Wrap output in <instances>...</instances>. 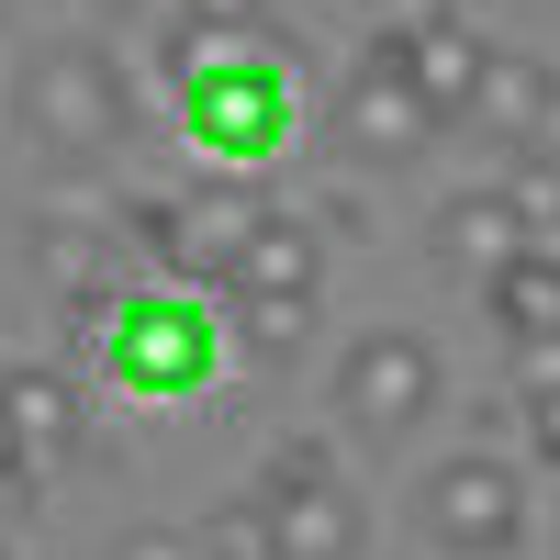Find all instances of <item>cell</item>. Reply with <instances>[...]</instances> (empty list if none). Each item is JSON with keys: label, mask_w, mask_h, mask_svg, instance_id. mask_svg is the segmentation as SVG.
I'll use <instances>...</instances> for the list:
<instances>
[{"label": "cell", "mask_w": 560, "mask_h": 560, "mask_svg": "<svg viewBox=\"0 0 560 560\" xmlns=\"http://www.w3.org/2000/svg\"><path fill=\"white\" fill-rule=\"evenodd\" d=\"M224 348H236V325H224L202 292H168V280H135L124 292V314H113V337H102V382L124 393V404H191L213 370H224Z\"/></svg>", "instance_id": "6da1fadb"}, {"label": "cell", "mask_w": 560, "mask_h": 560, "mask_svg": "<svg viewBox=\"0 0 560 560\" xmlns=\"http://www.w3.org/2000/svg\"><path fill=\"white\" fill-rule=\"evenodd\" d=\"M236 538L258 560H359L370 549V504L348 493V471H337L325 438H280L258 459V493H247Z\"/></svg>", "instance_id": "7a4b0ae2"}, {"label": "cell", "mask_w": 560, "mask_h": 560, "mask_svg": "<svg viewBox=\"0 0 560 560\" xmlns=\"http://www.w3.org/2000/svg\"><path fill=\"white\" fill-rule=\"evenodd\" d=\"M292 124H303V90H292V68H280V34L213 57L191 90H179V135H191L213 168H236V179L292 147Z\"/></svg>", "instance_id": "3957f363"}, {"label": "cell", "mask_w": 560, "mask_h": 560, "mask_svg": "<svg viewBox=\"0 0 560 560\" xmlns=\"http://www.w3.org/2000/svg\"><path fill=\"white\" fill-rule=\"evenodd\" d=\"M23 124H34V147L57 158V168H90V158H113L124 135H135V79L113 45H45L34 79H23Z\"/></svg>", "instance_id": "277c9868"}, {"label": "cell", "mask_w": 560, "mask_h": 560, "mask_svg": "<svg viewBox=\"0 0 560 560\" xmlns=\"http://www.w3.org/2000/svg\"><path fill=\"white\" fill-rule=\"evenodd\" d=\"M438 404H448L438 337H415V325H370V337H348V359H337V415H348V438L404 448Z\"/></svg>", "instance_id": "5b68a950"}, {"label": "cell", "mask_w": 560, "mask_h": 560, "mask_svg": "<svg viewBox=\"0 0 560 560\" xmlns=\"http://www.w3.org/2000/svg\"><path fill=\"white\" fill-rule=\"evenodd\" d=\"M415 516L448 560H516L527 549V471L504 448H448L427 493H415Z\"/></svg>", "instance_id": "8992f818"}, {"label": "cell", "mask_w": 560, "mask_h": 560, "mask_svg": "<svg viewBox=\"0 0 560 560\" xmlns=\"http://www.w3.org/2000/svg\"><path fill=\"white\" fill-rule=\"evenodd\" d=\"M337 147H348L359 168H404V158L438 147L427 90L404 79V34H370V45H359V68H348V90H337Z\"/></svg>", "instance_id": "52a82bcc"}, {"label": "cell", "mask_w": 560, "mask_h": 560, "mask_svg": "<svg viewBox=\"0 0 560 560\" xmlns=\"http://www.w3.org/2000/svg\"><path fill=\"white\" fill-rule=\"evenodd\" d=\"M427 247H438V258H448L459 280H471V292H482L493 269H516V258H527V247H549V236H538V224H527L516 202H504V179H482V191H448V202H438Z\"/></svg>", "instance_id": "ba28073f"}, {"label": "cell", "mask_w": 560, "mask_h": 560, "mask_svg": "<svg viewBox=\"0 0 560 560\" xmlns=\"http://www.w3.org/2000/svg\"><path fill=\"white\" fill-rule=\"evenodd\" d=\"M471 124L493 135V158H560V79L538 57H516V45H493Z\"/></svg>", "instance_id": "9c48e42d"}, {"label": "cell", "mask_w": 560, "mask_h": 560, "mask_svg": "<svg viewBox=\"0 0 560 560\" xmlns=\"http://www.w3.org/2000/svg\"><path fill=\"white\" fill-rule=\"evenodd\" d=\"M314 292H325V224L269 202V224L247 236L236 280H224V303H314Z\"/></svg>", "instance_id": "30bf717a"}, {"label": "cell", "mask_w": 560, "mask_h": 560, "mask_svg": "<svg viewBox=\"0 0 560 560\" xmlns=\"http://www.w3.org/2000/svg\"><path fill=\"white\" fill-rule=\"evenodd\" d=\"M0 427H12V438H23V459L45 471V459H68V448H79L90 404H79L68 370H0Z\"/></svg>", "instance_id": "8fae6325"}, {"label": "cell", "mask_w": 560, "mask_h": 560, "mask_svg": "<svg viewBox=\"0 0 560 560\" xmlns=\"http://www.w3.org/2000/svg\"><path fill=\"white\" fill-rule=\"evenodd\" d=\"M482 68H493V45H482L471 23H427V34H404V79L427 90L438 124H459V113L482 102Z\"/></svg>", "instance_id": "7c38bea8"}, {"label": "cell", "mask_w": 560, "mask_h": 560, "mask_svg": "<svg viewBox=\"0 0 560 560\" xmlns=\"http://www.w3.org/2000/svg\"><path fill=\"white\" fill-rule=\"evenodd\" d=\"M482 314L504 325V348L560 337V247H527L516 269H493V280H482Z\"/></svg>", "instance_id": "4fadbf2b"}, {"label": "cell", "mask_w": 560, "mask_h": 560, "mask_svg": "<svg viewBox=\"0 0 560 560\" xmlns=\"http://www.w3.org/2000/svg\"><path fill=\"white\" fill-rule=\"evenodd\" d=\"M224 325H236V348H247L258 370H292L303 337H314V303H236Z\"/></svg>", "instance_id": "5bb4252c"}, {"label": "cell", "mask_w": 560, "mask_h": 560, "mask_svg": "<svg viewBox=\"0 0 560 560\" xmlns=\"http://www.w3.org/2000/svg\"><path fill=\"white\" fill-rule=\"evenodd\" d=\"M191 34H224V45H258L269 34V0H168Z\"/></svg>", "instance_id": "9a60e30c"}, {"label": "cell", "mask_w": 560, "mask_h": 560, "mask_svg": "<svg viewBox=\"0 0 560 560\" xmlns=\"http://www.w3.org/2000/svg\"><path fill=\"white\" fill-rule=\"evenodd\" d=\"M113 560H213V538H191V527H135Z\"/></svg>", "instance_id": "2e32d148"}, {"label": "cell", "mask_w": 560, "mask_h": 560, "mask_svg": "<svg viewBox=\"0 0 560 560\" xmlns=\"http://www.w3.org/2000/svg\"><path fill=\"white\" fill-rule=\"evenodd\" d=\"M538 393H560V337L516 348V404H538Z\"/></svg>", "instance_id": "e0dca14e"}, {"label": "cell", "mask_w": 560, "mask_h": 560, "mask_svg": "<svg viewBox=\"0 0 560 560\" xmlns=\"http://www.w3.org/2000/svg\"><path fill=\"white\" fill-rule=\"evenodd\" d=\"M527 459H538V471H560V393L527 404Z\"/></svg>", "instance_id": "ac0fdd59"}, {"label": "cell", "mask_w": 560, "mask_h": 560, "mask_svg": "<svg viewBox=\"0 0 560 560\" xmlns=\"http://www.w3.org/2000/svg\"><path fill=\"white\" fill-rule=\"evenodd\" d=\"M23 482H34V459H23V438H12V427H0V516L23 504Z\"/></svg>", "instance_id": "d6986e66"}, {"label": "cell", "mask_w": 560, "mask_h": 560, "mask_svg": "<svg viewBox=\"0 0 560 560\" xmlns=\"http://www.w3.org/2000/svg\"><path fill=\"white\" fill-rule=\"evenodd\" d=\"M90 23H168V0H79Z\"/></svg>", "instance_id": "ffe728a7"}, {"label": "cell", "mask_w": 560, "mask_h": 560, "mask_svg": "<svg viewBox=\"0 0 560 560\" xmlns=\"http://www.w3.org/2000/svg\"><path fill=\"white\" fill-rule=\"evenodd\" d=\"M213 560H224V549H213Z\"/></svg>", "instance_id": "44dd1931"}]
</instances>
